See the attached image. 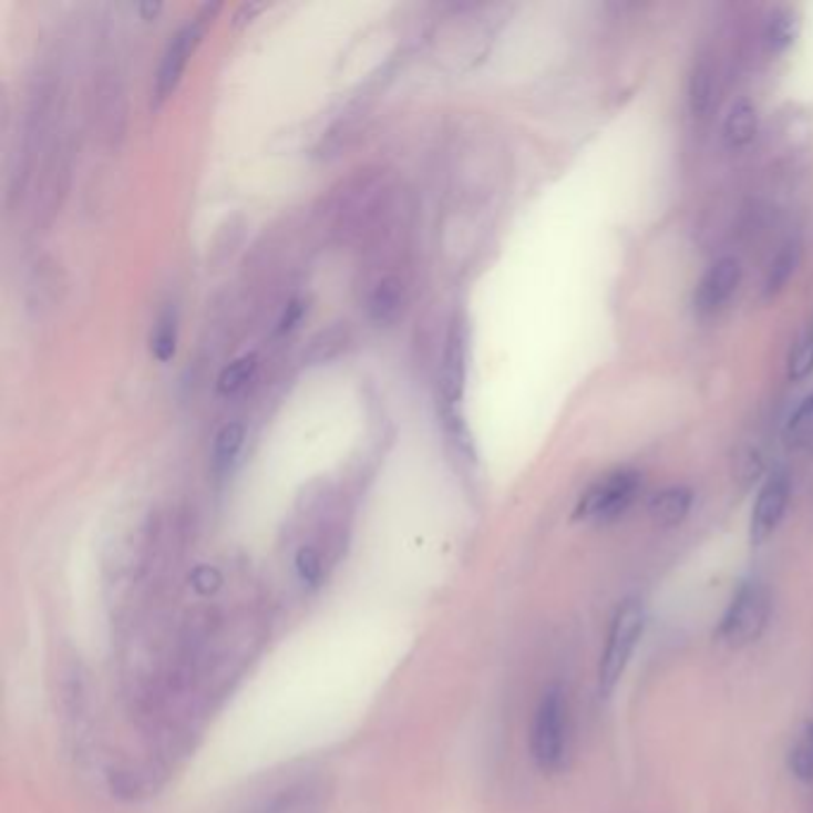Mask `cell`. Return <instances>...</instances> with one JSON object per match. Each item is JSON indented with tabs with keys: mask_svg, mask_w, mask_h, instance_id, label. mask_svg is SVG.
<instances>
[{
	"mask_svg": "<svg viewBox=\"0 0 813 813\" xmlns=\"http://www.w3.org/2000/svg\"><path fill=\"white\" fill-rule=\"evenodd\" d=\"M759 130V117H757V107L752 105V101L740 99L730 107V113L725 117L723 124V136L728 141L730 148H742L747 144H752L754 136Z\"/></svg>",
	"mask_w": 813,
	"mask_h": 813,
	"instance_id": "obj_14",
	"label": "cell"
},
{
	"mask_svg": "<svg viewBox=\"0 0 813 813\" xmlns=\"http://www.w3.org/2000/svg\"><path fill=\"white\" fill-rule=\"evenodd\" d=\"M163 10V6L161 3H144V6H138V12H141V18H144V20H153L155 18V14H158Z\"/></svg>",
	"mask_w": 813,
	"mask_h": 813,
	"instance_id": "obj_24",
	"label": "cell"
},
{
	"mask_svg": "<svg viewBox=\"0 0 813 813\" xmlns=\"http://www.w3.org/2000/svg\"><path fill=\"white\" fill-rule=\"evenodd\" d=\"M405 301L403 281L397 275H384L368 294V312L378 325H392Z\"/></svg>",
	"mask_w": 813,
	"mask_h": 813,
	"instance_id": "obj_11",
	"label": "cell"
},
{
	"mask_svg": "<svg viewBox=\"0 0 813 813\" xmlns=\"http://www.w3.org/2000/svg\"><path fill=\"white\" fill-rule=\"evenodd\" d=\"M788 502H790V482L783 473H775L763 484L757 496V504L752 511V525H749L752 544H763L775 533L788 511Z\"/></svg>",
	"mask_w": 813,
	"mask_h": 813,
	"instance_id": "obj_7",
	"label": "cell"
},
{
	"mask_svg": "<svg viewBox=\"0 0 813 813\" xmlns=\"http://www.w3.org/2000/svg\"><path fill=\"white\" fill-rule=\"evenodd\" d=\"M637 492L639 475L635 471H616L587 490V494L575 508V518L591 523H611L628 511Z\"/></svg>",
	"mask_w": 813,
	"mask_h": 813,
	"instance_id": "obj_5",
	"label": "cell"
},
{
	"mask_svg": "<svg viewBox=\"0 0 813 813\" xmlns=\"http://www.w3.org/2000/svg\"><path fill=\"white\" fill-rule=\"evenodd\" d=\"M790 771L802 783H813V723H809L802 738L790 749Z\"/></svg>",
	"mask_w": 813,
	"mask_h": 813,
	"instance_id": "obj_19",
	"label": "cell"
},
{
	"mask_svg": "<svg viewBox=\"0 0 813 813\" xmlns=\"http://www.w3.org/2000/svg\"><path fill=\"white\" fill-rule=\"evenodd\" d=\"M244 440H246V430H244L241 422H227V425L215 434L210 465H213V473L217 477L229 475L231 467L237 465Z\"/></svg>",
	"mask_w": 813,
	"mask_h": 813,
	"instance_id": "obj_13",
	"label": "cell"
},
{
	"mask_svg": "<svg viewBox=\"0 0 813 813\" xmlns=\"http://www.w3.org/2000/svg\"><path fill=\"white\" fill-rule=\"evenodd\" d=\"M811 372H813V320L806 325L800 341H796L788 368L790 380H804Z\"/></svg>",
	"mask_w": 813,
	"mask_h": 813,
	"instance_id": "obj_20",
	"label": "cell"
},
{
	"mask_svg": "<svg viewBox=\"0 0 813 813\" xmlns=\"http://www.w3.org/2000/svg\"><path fill=\"white\" fill-rule=\"evenodd\" d=\"M467 380V332L463 322H453L446 335V343L442 351L440 363V403H442V420L446 434L456 442L459 449L471 446L467 432L463 425V418L459 415V405L463 401Z\"/></svg>",
	"mask_w": 813,
	"mask_h": 813,
	"instance_id": "obj_1",
	"label": "cell"
},
{
	"mask_svg": "<svg viewBox=\"0 0 813 813\" xmlns=\"http://www.w3.org/2000/svg\"><path fill=\"white\" fill-rule=\"evenodd\" d=\"M301 316H303V303L301 301H291L287 306V310H285V316H281V320H279V332L294 330V327L299 325Z\"/></svg>",
	"mask_w": 813,
	"mask_h": 813,
	"instance_id": "obj_23",
	"label": "cell"
},
{
	"mask_svg": "<svg viewBox=\"0 0 813 813\" xmlns=\"http://www.w3.org/2000/svg\"><path fill=\"white\" fill-rule=\"evenodd\" d=\"M711 99H713L711 70L707 65H701L694 70L692 82H690V107H692L694 117H703L709 113Z\"/></svg>",
	"mask_w": 813,
	"mask_h": 813,
	"instance_id": "obj_21",
	"label": "cell"
},
{
	"mask_svg": "<svg viewBox=\"0 0 813 813\" xmlns=\"http://www.w3.org/2000/svg\"><path fill=\"white\" fill-rule=\"evenodd\" d=\"M804 813H813V792L809 794V800H806V806H804Z\"/></svg>",
	"mask_w": 813,
	"mask_h": 813,
	"instance_id": "obj_25",
	"label": "cell"
},
{
	"mask_svg": "<svg viewBox=\"0 0 813 813\" xmlns=\"http://www.w3.org/2000/svg\"><path fill=\"white\" fill-rule=\"evenodd\" d=\"M529 752L542 771H558L568 752V703L558 687L546 690L529 730Z\"/></svg>",
	"mask_w": 813,
	"mask_h": 813,
	"instance_id": "obj_2",
	"label": "cell"
},
{
	"mask_svg": "<svg viewBox=\"0 0 813 813\" xmlns=\"http://www.w3.org/2000/svg\"><path fill=\"white\" fill-rule=\"evenodd\" d=\"M256 368H258V356L256 353H246V356L237 358V361L229 363L220 372V378H217V392L225 394V397L237 394L239 389H244L248 384V380L254 378Z\"/></svg>",
	"mask_w": 813,
	"mask_h": 813,
	"instance_id": "obj_17",
	"label": "cell"
},
{
	"mask_svg": "<svg viewBox=\"0 0 813 813\" xmlns=\"http://www.w3.org/2000/svg\"><path fill=\"white\" fill-rule=\"evenodd\" d=\"M769 618H771L769 589L759 583H749L734 594L718 635H721L723 642L730 647H747L761 637L765 625H769Z\"/></svg>",
	"mask_w": 813,
	"mask_h": 813,
	"instance_id": "obj_4",
	"label": "cell"
},
{
	"mask_svg": "<svg viewBox=\"0 0 813 813\" xmlns=\"http://www.w3.org/2000/svg\"><path fill=\"white\" fill-rule=\"evenodd\" d=\"M642 628H645L642 604L635 599L625 601L614 616L601 663H599V690L604 694H611L616 690V685L620 682L625 668H628L632 659V651L639 642V637H642Z\"/></svg>",
	"mask_w": 813,
	"mask_h": 813,
	"instance_id": "obj_3",
	"label": "cell"
},
{
	"mask_svg": "<svg viewBox=\"0 0 813 813\" xmlns=\"http://www.w3.org/2000/svg\"><path fill=\"white\" fill-rule=\"evenodd\" d=\"M248 813H325V785L320 780H299L268 794Z\"/></svg>",
	"mask_w": 813,
	"mask_h": 813,
	"instance_id": "obj_8",
	"label": "cell"
},
{
	"mask_svg": "<svg viewBox=\"0 0 813 813\" xmlns=\"http://www.w3.org/2000/svg\"><path fill=\"white\" fill-rule=\"evenodd\" d=\"M790 446L806 451L813 456V397H809L788 422Z\"/></svg>",
	"mask_w": 813,
	"mask_h": 813,
	"instance_id": "obj_18",
	"label": "cell"
},
{
	"mask_svg": "<svg viewBox=\"0 0 813 813\" xmlns=\"http://www.w3.org/2000/svg\"><path fill=\"white\" fill-rule=\"evenodd\" d=\"M217 10V6L203 10L196 20L186 22L175 37L169 39L167 49L163 53L158 74H155V84H153V107H161L169 96L172 91L177 89L182 74L186 70V62H189L194 49L198 45L200 37H203V27H206V18L208 14Z\"/></svg>",
	"mask_w": 813,
	"mask_h": 813,
	"instance_id": "obj_6",
	"label": "cell"
},
{
	"mask_svg": "<svg viewBox=\"0 0 813 813\" xmlns=\"http://www.w3.org/2000/svg\"><path fill=\"white\" fill-rule=\"evenodd\" d=\"M177 310L167 306L158 322H155V330L151 335V356L158 363H169L172 358L177 353V339H179V325H177Z\"/></svg>",
	"mask_w": 813,
	"mask_h": 813,
	"instance_id": "obj_16",
	"label": "cell"
},
{
	"mask_svg": "<svg viewBox=\"0 0 813 813\" xmlns=\"http://www.w3.org/2000/svg\"><path fill=\"white\" fill-rule=\"evenodd\" d=\"M692 508V492L687 487H668L649 502V515L656 525L678 527Z\"/></svg>",
	"mask_w": 813,
	"mask_h": 813,
	"instance_id": "obj_12",
	"label": "cell"
},
{
	"mask_svg": "<svg viewBox=\"0 0 813 813\" xmlns=\"http://www.w3.org/2000/svg\"><path fill=\"white\" fill-rule=\"evenodd\" d=\"M740 275H742L740 263L734 258L716 260L711 268L703 272L701 281L697 285L694 308L699 312H703V316H709V312H716L718 308H723L730 301V296L734 294V289H738Z\"/></svg>",
	"mask_w": 813,
	"mask_h": 813,
	"instance_id": "obj_9",
	"label": "cell"
},
{
	"mask_svg": "<svg viewBox=\"0 0 813 813\" xmlns=\"http://www.w3.org/2000/svg\"><path fill=\"white\" fill-rule=\"evenodd\" d=\"M93 101H96V117L103 136L111 141L120 138L124 132V120H127L124 117L127 115V105H124V91L115 80V74L103 76Z\"/></svg>",
	"mask_w": 813,
	"mask_h": 813,
	"instance_id": "obj_10",
	"label": "cell"
},
{
	"mask_svg": "<svg viewBox=\"0 0 813 813\" xmlns=\"http://www.w3.org/2000/svg\"><path fill=\"white\" fill-rule=\"evenodd\" d=\"M796 31H800V20H796L794 10L790 8H778L769 14L763 27V43L771 53H783L788 51Z\"/></svg>",
	"mask_w": 813,
	"mask_h": 813,
	"instance_id": "obj_15",
	"label": "cell"
},
{
	"mask_svg": "<svg viewBox=\"0 0 813 813\" xmlns=\"http://www.w3.org/2000/svg\"><path fill=\"white\" fill-rule=\"evenodd\" d=\"M796 246L794 244H788L783 251L778 254V258L773 260L771 265V272H769V281H765V291H778L780 287L785 285V281L790 279V275L794 272V265H796Z\"/></svg>",
	"mask_w": 813,
	"mask_h": 813,
	"instance_id": "obj_22",
	"label": "cell"
}]
</instances>
